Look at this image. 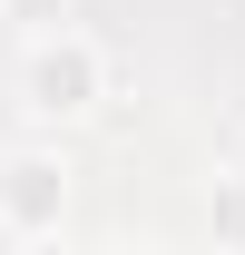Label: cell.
<instances>
[{"label": "cell", "instance_id": "cell-1", "mask_svg": "<svg viewBox=\"0 0 245 255\" xmlns=\"http://www.w3.org/2000/svg\"><path fill=\"white\" fill-rule=\"evenodd\" d=\"M98 98H108V49L89 30H69V20L59 30H30V49H20V108L69 128V118H89Z\"/></svg>", "mask_w": 245, "mask_h": 255}, {"label": "cell", "instance_id": "cell-2", "mask_svg": "<svg viewBox=\"0 0 245 255\" xmlns=\"http://www.w3.org/2000/svg\"><path fill=\"white\" fill-rule=\"evenodd\" d=\"M69 216V157L59 147H10L0 157V226L10 236H59Z\"/></svg>", "mask_w": 245, "mask_h": 255}, {"label": "cell", "instance_id": "cell-3", "mask_svg": "<svg viewBox=\"0 0 245 255\" xmlns=\"http://www.w3.org/2000/svg\"><path fill=\"white\" fill-rule=\"evenodd\" d=\"M206 226H216V246H245V177H226V187H216Z\"/></svg>", "mask_w": 245, "mask_h": 255}, {"label": "cell", "instance_id": "cell-4", "mask_svg": "<svg viewBox=\"0 0 245 255\" xmlns=\"http://www.w3.org/2000/svg\"><path fill=\"white\" fill-rule=\"evenodd\" d=\"M10 10H20L30 30H59V20H69V0H10Z\"/></svg>", "mask_w": 245, "mask_h": 255}]
</instances>
